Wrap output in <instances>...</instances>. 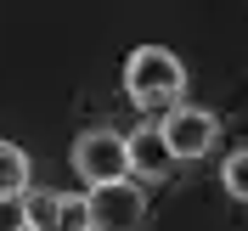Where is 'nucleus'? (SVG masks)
<instances>
[{
  "label": "nucleus",
  "instance_id": "nucleus-4",
  "mask_svg": "<svg viewBox=\"0 0 248 231\" xmlns=\"http://www.w3.org/2000/svg\"><path fill=\"white\" fill-rule=\"evenodd\" d=\"M158 136L170 147L175 164H198L203 153H215V136H220V119L209 108H170L164 124H158Z\"/></svg>",
  "mask_w": 248,
  "mask_h": 231
},
{
  "label": "nucleus",
  "instance_id": "nucleus-8",
  "mask_svg": "<svg viewBox=\"0 0 248 231\" xmlns=\"http://www.w3.org/2000/svg\"><path fill=\"white\" fill-rule=\"evenodd\" d=\"M220 181H226V192H232V198H243V203H248V147H237V153L226 158Z\"/></svg>",
  "mask_w": 248,
  "mask_h": 231
},
{
  "label": "nucleus",
  "instance_id": "nucleus-6",
  "mask_svg": "<svg viewBox=\"0 0 248 231\" xmlns=\"http://www.w3.org/2000/svg\"><path fill=\"white\" fill-rule=\"evenodd\" d=\"M29 186H34L29 153H23V147H12V141H0V203H17Z\"/></svg>",
  "mask_w": 248,
  "mask_h": 231
},
{
  "label": "nucleus",
  "instance_id": "nucleus-10",
  "mask_svg": "<svg viewBox=\"0 0 248 231\" xmlns=\"http://www.w3.org/2000/svg\"><path fill=\"white\" fill-rule=\"evenodd\" d=\"M0 231H23V215H17V203H0Z\"/></svg>",
  "mask_w": 248,
  "mask_h": 231
},
{
  "label": "nucleus",
  "instance_id": "nucleus-2",
  "mask_svg": "<svg viewBox=\"0 0 248 231\" xmlns=\"http://www.w3.org/2000/svg\"><path fill=\"white\" fill-rule=\"evenodd\" d=\"M74 175L85 186H113V181H130V147H124L119 130H85L74 141Z\"/></svg>",
  "mask_w": 248,
  "mask_h": 231
},
{
  "label": "nucleus",
  "instance_id": "nucleus-3",
  "mask_svg": "<svg viewBox=\"0 0 248 231\" xmlns=\"http://www.w3.org/2000/svg\"><path fill=\"white\" fill-rule=\"evenodd\" d=\"M85 215H91V231H141L147 226V186H136V181L91 186Z\"/></svg>",
  "mask_w": 248,
  "mask_h": 231
},
{
  "label": "nucleus",
  "instance_id": "nucleus-9",
  "mask_svg": "<svg viewBox=\"0 0 248 231\" xmlns=\"http://www.w3.org/2000/svg\"><path fill=\"white\" fill-rule=\"evenodd\" d=\"M57 231H91L85 198H68V192H62V215H57Z\"/></svg>",
  "mask_w": 248,
  "mask_h": 231
},
{
  "label": "nucleus",
  "instance_id": "nucleus-5",
  "mask_svg": "<svg viewBox=\"0 0 248 231\" xmlns=\"http://www.w3.org/2000/svg\"><path fill=\"white\" fill-rule=\"evenodd\" d=\"M124 147H130V181L158 186V181L175 175V158H170V147H164V136H158V124H141L136 136H124Z\"/></svg>",
  "mask_w": 248,
  "mask_h": 231
},
{
  "label": "nucleus",
  "instance_id": "nucleus-1",
  "mask_svg": "<svg viewBox=\"0 0 248 231\" xmlns=\"http://www.w3.org/2000/svg\"><path fill=\"white\" fill-rule=\"evenodd\" d=\"M124 96L136 108H181L186 96V62L164 46H136L124 62Z\"/></svg>",
  "mask_w": 248,
  "mask_h": 231
},
{
  "label": "nucleus",
  "instance_id": "nucleus-7",
  "mask_svg": "<svg viewBox=\"0 0 248 231\" xmlns=\"http://www.w3.org/2000/svg\"><path fill=\"white\" fill-rule=\"evenodd\" d=\"M17 215H23V231H57L62 192H40V186H29V192L17 198Z\"/></svg>",
  "mask_w": 248,
  "mask_h": 231
}]
</instances>
